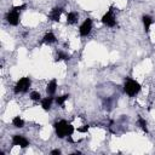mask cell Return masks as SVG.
Listing matches in <instances>:
<instances>
[{
    "label": "cell",
    "mask_w": 155,
    "mask_h": 155,
    "mask_svg": "<svg viewBox=\"0 0 155 155\" xmlns=\"http://www.w3.org/2000/svg\"><path fill=\"white\" fill-rule=\"evenodd\" d=\"M92 27H93L92 18L87 17V18L81 23V25H80V28H79L80 35H81V36H87V35H90V33H91V30H92Z\"/></svg>",
    "instance_id": "6"
},
{
    "label": "cell",
    "mask_w": 155,
    "mask_h": 155,
    "mask_svg": "<svg viewBox=\"0 0 155 155\" xmlns=\"http://www.w3.org/2000/svg\"><path fill=\"white\" fill-rule=\"evenodd\" d=\"M12 125L16 127V128H23L24 127V120L21 117V116H15L12 119Z\"/></svg>",
    "instance_id": "14"
},
{
    "label": "cell",
    "mask_w": 155,
    "mask_h": 155,
    "mask_svg": "<svg viewBox=\"0 0 155 155\" xmlns=\"http://www.w3.org/2000/svg\"><path fill=\"white\" fill-rule=\"evenodd\" d=\"M41 108L45 110V111H48L52 107V103H53V96H48V97H45L42 98L41 101Z\"/></svg>",
    "instance_id": "11"
},
{
    "label": "cell",
    "mask_w": 155,
    "mask_h": 155,
    "mask_svg": "<svg viewBox=\"0 0 155 155\" xmlns=\"http://www.w3.org/2000/svg\"><path fill=\"white\" fill-rule=\"evenodd\" d=\"M63 13V8L62 7H53L48 15V18L52 22H59L61 21V16Z\"/></svg>",
    "instance_id": "8"
},
{
    "label": "cell",
    "mask_w": 155,
    "mask_h": 155,
    "mask_svg": "<svg viewBox=\"0 0 155 155\" xmlns=\"http://www.w3.org/2000/svg\"><path fill=\"white\" fill-rule=\"evenodd\" d=\"M88 130H90V125H84V127H79V128H78V131L81 132V133H85V132H87Z\"/></svg>",
    "instance_id": "19"
},
{
    "label": "cell",
    "mask_w": 155,
    "mask_h": 155,
    "mask_svg": "<svg viewBox=\"0 0 155 155\" xmlns=\"http://www.w3.org/2000/svg\"><path fill=\"white\" fill-rule=\"evenodd\" d=\"M56 41H57V38H56V35H54L52 31L46 33V34L42 36V40H41V42L45 44V45H51V44H54Z\"/></svg>",
    "instance_id": "10"
},
{
    "label": "cell",
    "mask_w": 155,
    "mask_h": 155,
    "mask_svg": "<svg viewBox=\"0 0 155 155\" xmlns=\"http://www.w3.org/2000/svg\"><path fill=\"white\" fill-rule=\"evenodd\" d=\"M30 86H31V80H30V78L23 76V78H21V79L16 82V85H15V87H13V92H15L16 94L25 93V92L29 91Z\"/></svg>",
    "instance_id": "4"
},
{
    "label": "cell",
    "mask_w": 155,
    "mask_h": 155,
    "mask_svg": "<svg viewBox=\"0 0 155 155\" xmlns=\"http://www.w3.org/2000/svg\"><path fill=\"white\" fill-rule=\"evenodd\" d=\"M69 97H70V94L68 93V94H62V96H58L54 101H56V103L59 105V107H63L64 105V103L69 99Z\"/></svg>",
    "instance_id": "17"
},
{
    "label": "cell",
    "mask_w": 155,
    "mask_h": 155,
    "mask_svg": "<svg viewBox=\"0 0 155 155\" xmlns=\"http://www.w3.org/2000/svg\"><path fill=\"white\" fill-rule=\"evenodd\" d=\"M137 124H138V126L145 132V133H148V125H147V121H145V119L143 117V116H140V115H138V119H137Z\"/></svg>",
    "instance_id": "16"
},
{
    "label": "cell",
    "mask_w": 155,
    "mask_h": 155,
    "mask_svg": "<svg viewBox=\"0 0 155 155\" xmlns=\"http://www.w3.org/2000/svg\"><path fill=\"white\" fill-rule=\"evenodd\" d=\"M25 8H27V5H25V4L13 6L10 11H7V13H6V16H5L6 22H7L10 25H12V27L18 25L19 18H21V12H22L23 10H25Z\"/></svg>",
    "instance_id": "2"
},
{
    "label": "cell",
    "mask_w": 155,
    "mask_h": 155,
    "mask_svg": "<svg viewBox=\"0 0 155 155\" xmlns=\"http://www.w3.org/2000/svg\"><path fill=\"white\" fill-rule=\"evenodd\" d=\"M142 22H143V27H144V31L145 34H149L150 33V27L153 24V17L149 16V15H143L142 16Z\"/></svg>",
    "instance_id": "9"
},
{
    "label": "cell",
    "mask_w": 155,
    "mask_h": 155,
    "mask_svg": "<svg viewBox=\"0 0 155 155\" xmlns=\"http://www.w3.org/2000/svg\"><path fill=\"white\" fill-rule=\"evenodd\" d=\"M51 154H52V155H59V154H61V150H59V149H54V150L51 151Z\"/></svg>",
    "instance_id": "20"
},
{
    "label": "cell",
    "mask_w": 155,
    "mask_h": 155,
    "mask_svg": "<svg viewBox=\"0 0 155 155\" xmlns=\"http://www.w3.org/2000/svg\"><path fill=\"white\" fill-rule=\"evenodd\" d=\"M53 128H54L56 136L58 138H68V137H71L74 134V132H75L74 126L70 122H68L67 120L56 121L53 124Z\"/></svg>",
    "instance_id": "1"
},
{
    "label": "cell",
    "mask_w": 155,
    "mask_h": 155,
    "mask_svg": "<svg viewBox=\"0 0 155 155\" xmlns=\"http://www.w3.org/2000/svg\"><path fill=\"white\" fill-rule=\"evenodd\" d=\"M79 21V13L74 12V11H70L68 15H67V24L69 25H73V24H76Z\"/></svg>",
    "instance_id": "13"
},
{
    "label": "cell",
    "mask_w": 155,
    "mask_h": 155,
    "mask_svg": "<svg viewBox=\"0 0 155 155\" xmlns=\"http://www.w3.org/2000/svg\"><path fill=\"white\" fill-rule=\"evenodd\" d=\"M102 23L105 25V27H109V28H114L116 25V17H115V13H114V7L110 6L109 10L102 16L101 18Z\"/></svg>",
    "instance_id": "5"
},
{
    "label": "cell",
    "mask_w": 155,
    "mask_h": 155,
    "mask_svg": "<svg viewBox=\"0 0 155 155\" xmlns=\"http://www.w3.org/2000/svg\"><path fill=\"white\" fill-rule=\"evenodd\" d=\"M57 91V80L56 79H52L51 81H48L47 86H46V93L48 96H53Z\"/></svg>",
    "instance_id": "12"
},
{
    "label": "cell",
    "mask_w": 155,
    "mask_h": 155,
    "mask_svg": "<svg viewBox=\"0 0 155 155\" xmlns=\"http://www.w3.org/2000/svg\"><path fill=\"white\" fill-rule=\"evenodd\" d=\"M140 90H142V86L137 80H134L132 78H126L125 79L124 91L128 97H136L140 92Z\"/></svg>",
    "instance_id": "3"
},
{
    "label": "cell",
    "mask_w": 155,
    "mask_h": 155,
    "mask_svg": "<svg viewBox=\"0 0 155 155\" xmlns=\"http://www.w3.org/2000/svg\"><path fill=\"white\" fill-rule=\"evenodd\" d=\"M12 145L24 149V148L29 147V140L22 134H13L12 136Z\"/></svg>",
    "instance_id": "7"
},
{
    "label": "cell",
    "mask_w": 155,
    "mask_h": 155,
    "mask_svg": "<svg viewBox=\"0 0 155 155\" xmlns=\"http://www.w3.org/2000/svg\"><path fill=\"white\" fill-rule=\"evenodd\" d=\"M29 98H30L33 102H39V101L42 99V98H41V94H40L39 91H31L30 94H29Z\"/></svg>",
    "instance_id": "18"
},
{
    "label": "cell",
    "mask_w": 155,
    "mask_h": 155,
    "mask_svg": "<svg viewBox=\"0 0 155 155\" xmlns=\"http://www.w3.org/2000/svg\"><path fill=\"white\" fill-rule=\"evenodd\" d=\"M70 59V56L62 52V51H58L56 53V57H54V62H61V61H69Z\"/></svg>",
    "instance_id": "15"
}]
</instances>
